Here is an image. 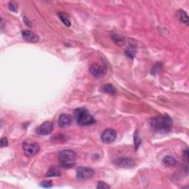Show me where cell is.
<instances>
[{"mask_svg":"<svg viewBox=\"0 0 189 189\" xmlns=\"http://www.w3.org/2000/svg\"><path fill=\"white\" fill-rule=\"evenodd\" d=\"M23 149L25 155L27 157H33L39 151L40 147L38 143H25L23 144Z\"/></svg>","mask_w":189,"mask_h":189,"instance_id":"obj_7","label":"cell"},{"mask_svg":"<svg viewBox=\"0 0 189 189\" xmlns=\"http://www.w3.org/2000/svg\"><path fill=\"white\" fill-rule=\"evenodd\" d=\"M74 118L76 123L80 126H90L95 123L93 116L84 108H78L74 111Z\"/></svg>","mask_w":189,"mask_h":189,"instance_id":"obj_2","label":"cell"},{"mask_svg":"<svg viewBox=\"0 0 189 189\" xmlns=\"http://www.w3.org/2000/svg\"><path fill=\"white\" fill-rule=\"evenodd\" d=\"M149 124L155 132L158 134H167L171 131L173 120L171 117L164 115L151 118Z\"/></svg>","mask_w":189,"mask_h":189,"instance_id":"obj_1","label":"cell"},{"mask_svg":"<svg viewBox=\"0 0 189 189\" xmlns=\"http://www.w3.org/2000/svg\"><path fill=\"white\" fill-rule=\"evenodd\" d=\"M58 16L60 20L63 22V24H64L67 27H70L71 26V22H70L69 17L66 14L63 12H59L58 13Z\"/></svg>","mask_w":189,"mask_h":189,"instance_id":"obj_14","label":"cell"},{"mask_svg":"<svg viewBox=\"0 0 189 189\" xmlns=\"http://www.w3.org/2000/svg\"><path fill=\"white\" fill-rule=\"evenodd\" d=\"M96 188L98 189H107V188L109 189L110 188V186H109L107 183L103 182V181H101V182L98 183V186Z\"/></svg>","mask_w":189,"mask_h":189,"instance_id":"obj_22","label":"cell"},{"mask_svg":"<svg viewBox=\"0 0 189 189\" xmlns=\"http://www.w3.org/2000/svg\"><path fill=\"white\" fill-rule=\"evenodd\" d=\"M90 72L96 78H101L107 73V68L98 64H92L90 66Z\"/></svg>","mask_w":189,"mask_h":189,"instance_id":"obj_8","label":"cell"},{"mask_svg":"<svg viewBox=\"0 0 189 189\" xmlns=\"http://www.w3.org/2000/svg\"><path fill=\"white\" fill-rule=\"evenodd\" d=\"M46 176H47V177H59V176H61V173L60 171L55 168H51L50 169L47 171Z\"/></svg>","mask_w":189,"mask_h":189,"instance_id":"obj_18","label":"cell"},{"mask_svg":"<svg viewBox=\"0 0 189 189\" xmlns=\"http://www.w3.org/2000/svg\"><path fill=\"white\" fill-rule=\"evenodd\" d=\"M162 163L165 167L169 168L175 166L176 163H177V160H176V159L174 157L168 155V156L163 157L162 160Z\"/></svg>","mask_w":189,"mask_h":189,"instance_id":"obj_12","label":"cell"},{"mask_svg":"<svg viewBox=\"0 0 189 189\" xmlns=\"http://www.w3.org/2000/svg\"><path fill=\"white\" fill-rule=\"evenodd\" d=\"M40 186L43 188H52L53 187V184H52L51 181H44V182L41 183Z\"/></svg>","mask_w":189,"mask_h":189,"instance_id":"obj_23","label":"cell"},{"mask_svg":"<svg viewBox=\"0 0 189 189\" xmlns=\"http://www.w3.org/2000/svg\"><path fill=\"white\" fill-rule=\"evenodd\" d=\"M102 91L104 93L109 94V95H115L116 93V89L113 86L112 84H105L102 86L101 88Z\"/></svg>","mask_w":189,"mask_h":189,"instance_id":"obj_13","label":"cell"},{"mask_svg":"<svg viewBox=\"0 0 189 189\" xmlns=\"http://www.w3.org/2000/svg\"><path fill=\"white\" fill-rule=\"evenodd\" d=\"M117 138V132L115 129H107L103 131L101 135V140L105 143H111L114 142Z\"/></svg>","mask_w":189,"mask_h":189,"instance_id":"obj_6","label":"cell"},{"mask_svg":"<svg viewBox=\"0 0 189 189\" xmlns=\"http://www.w3.org/2000/svg\"><path fill=\"white\" fill-rule=\"evenodd\" d=\"M58 126L61 128H66L70 127L73 123V118L70 115L62 114L58 118Z\"/></svg>","mask_w":189,"mask_h":189,"instance_id":"obj_10","label":"cell"},{"mask_svg":"<svg viewBox=\"0 0 189 189\" xmlns=\"http://www.w3.org/2000/svg\"><path fill=\"white\" fill-rule=\"evenodd\" d=\"M178 17L179 18V20H180L183 23L186 24V25H188V21H189L188 16L184 10H179L178 11Z\"/></svg>","mask_w":189,"mask_h":189,"instance_id":"obj_16","label":"cell"},{"mask_svg":"<svg viewBox=\"0 0 189 189\" xmlns=\"http://www.w3.org/2000/svg\"><path fill=\"white\" fill-rule=\"evenodd\" d=\"M8 7H9V9L11 11H13V12L14 13H16L18 10V5L17 4H16L15 2H10L8 4Z\"/></svg>","mask_w":189,"mask_h":189,"instance_id":"obj_21","label":"cell"},{"mask_svg":"<svg viewBox=\"0 0 189 189\" xmlns=\"http://www.w3.org/2000/svg\"><path fill=\"white\" fill-rule=\"evenodd\" d=\"M1 26H2L1 30H2V31L3 30V26H4V22H3L2 18V19H1Z\"/></svg>","mask_w":189,"mask_h":189,"instance_id":"obj_26","label":"cell"},{"mask_svg":"<svg viewBox=\"0 0 189 189\" xmlns=\"http://www.w3.org/2000/svg\"><path fill=\"white\" fill-rule=\"evenodd\" d=\"M7 145H8V140H7V139L6 138H2L1 140H0V146H1V148L6 147Z\"/></svg>","mask_w":189,"mask_h":189,"instance_id":"obj_24","label":"cell"},{"mask_svg":"<svg viewBox=\"0 0 189 189\" xmlns=\"http://www.w3.org/2000/svg\"><path fill=\"white\" fill-rule=\"evenodd\" d=\"M126 55H127L129 58H134L135 55H136V49H135V46L131 44L129 47H128L125 50Z\"/></svg>","mask_w":189,"mask_h":189,"instance_id":"obj_15","label":"cell"},{"mask_svg":"<svg viewBox=\"0 0 189 189\" xmlns=\"http://www.w3.org/2000/svg\"><path fill=\"white\" fill-rule=\"evenodd\" d=\"M95 175V171L89 167H79L77 168L76 177L78 180L84 181L92 178Z\"/></svg>","mask_w":189,"mask_h":189,"instance_id":"obj_4","label":"cell"},{"mask_svg":"<svg viewBox=\"0 0 189 189\" xmlns=\"http://www.w3.org/2000/svg\"><path fill=\"white\" fill-rule=\"evenodd\" d=\"M112 38L113 39V41L115 42V43H116L118 45L121 46L122 44H123L125 43V39L123 38L122 36H119V35H115V34H113L112 35Z\"/></svg>","mask_w":189,"mask_h":189,"instance_id":"obj_17","label":"cell"},{"mask_svg":"<svg viewBox=\"0 0 189 189\" xmlns=\"http://www.w3.org/2000/svg\"><path fill=\"white\" fill-rule=\"evenodd\" d=\"M134 141H135V149H138V147L140 146V145L141 144V143H142V140L140 138V137H139L138 131H135V137H134Z\"/></svg>","mask_w":189,"mask_h":189,"instance_id":"obj_19","label":"cell"},{"mask_svg":"<svg viewBox=\"0 0 189 189\" xmlns=\"http://www.w3.org/2000/svg\"><path fill=\"white\" fill-rule=\"evenodd\" d=\"M53 129V125L51 122H44L37 129V133L39 135H47L52 132Z\"/></svg>","mask_w":189,"mask_h":189,"instance_id":"obj_9","label":"cell"},{"mask_svg":"<svg viewBox=\"0 0 189 189\" xmlns=\"http://www.w3.org/2000/svg\"><path fill=\"white\" fill-rule=\"evenodd\" d=\"M113 163L118 167L122 168H132L135 166V163L132 159L129 157H120L113 161Z\"/></svg>","mask_w":189,"mask_h":189,"instance_id":"obj_5","label":"cell"},{"mask_svg":"<svg viewBox=\"0 0 189 189\" xmlns=\"http://www.w3.org/2000/svg\"><path fill=\"white\" fill-rule=\"evenodd\" d=\"M22 35L23 39L27 42L36 43V42H38V41H39L38 36L30 30H24L23 32L22 33Z\"/></svg>","mask_w":189,"mask_h":189,"instance_id":"obj_11","label":"cell"},{"mask_svg":"<svg viewBox=\"0 0 189 189\" xmlns=\"http://www.w3.org/2000/svg\"><path fill=\"white\" fill-rule=\"evenodd\" d=\"M58 157L59 164L62 167L70 168L75 166L76 154L73 150H63L58 153Z\"/></svg>","mask_w":189,"mask_h":189,"instance_id":"obj_3","label":"cell"},{"mask_svg":"<svg viewBox=\"0 0 189 189\" xmlns=\"http://www.w3.org/2000/svg\"><path fill=\"white\" fill-rule=\"evenodd\" d=\"M161 67H162V64H161V63L160 62L157 63L156 64L154 65V67L152 68V70H151V73L152 74V75H156L157 73H158L160 71Z\"/></svg>","mask_w":189,"mask_h":189,"instance_id":"obj_20","label":"cell"},{"mask_svg":"<svg viewBox=\"0 0 189 189\" xmlns=\"http://www.w3.org/2000/svg\"><path fill=\"white\" fill-rule=\"evenodd\" d=\"M183 158L185 159V160H186L187 163L188 162V149L185 150V151L183 152Z\"/></svg>","mask_w":189,"mask_h":189,"instance_id":"obj_25","label":"cell"}]
</instances>
